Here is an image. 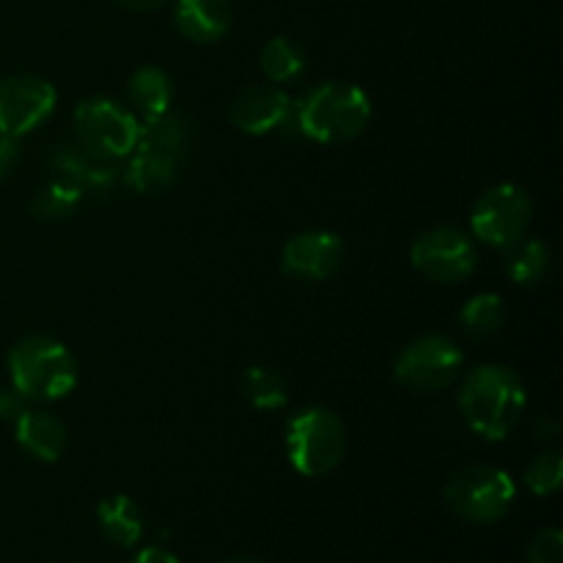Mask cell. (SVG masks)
<instances>
[{
  "label": "cell",
  "instance_id": "obj_1",
  "mask_svg": "<svg viewBox=\"0 0 563 563\" xmlns=\"http://www.w3.org/2000/svg\"><path fill=\"white\" fill-rule=\"evenodd\" d=\"M528 407L522 379L509 366L484 363L467 372L460 388V412L467 429L478 438L498 443L506 440L520 423Z\"/></svg>",
  "mask_w": 563,
  "mask_h": 563
},
{
  "label": "cell",
  "instance_id": "obj_2",
  "mask_svg": "<svg viewBox=\"0 0 563 563\" xmlns=\"http://www.w3.org/2000/svg\"><path fill=\"white\" fill-rule=\"evenodd\" d=\"M372 121V99L352 82L330 80L311 88L300 102H295L289 126H295L308 141L335 146L350 143Z\"/></svg>",
  "mask_w": 563,
  "mask_h": 563
},
{
  "label": "cell",
  "instance_id": "obj_3",
  "mask_svg": "<svg viewBox=\"0 0 563 563\" xmlns=\"http://www.w3.org/2000/svg\"><path fill=\"white\" fill-rule=\"evenodd\" d=\"M11 388L27 401H58L75 390L77 361L53 335H25L9 352Z\"/></svg>",
  "mask_w": 563,
  "mask_h": 563
},
{
  "label": "cell",
  "instance_id": "obj_4",
  "mask_svg": "<svg viewBox=\"0 0 563 563\" xmlns=\"http://www.w3.org/2000/svg\"><path fill=\"white\" fill-rule=\"evenodd\" d=\"M286 456L306 478H322L344 462V421L328 407H306L286 423Z\"/></svg>",
  "mask_w": 563,
  "mask_h": 563
},
{
  "label": "cell",
  "instance_id": "obj_5",
  "mask_svg": "<svg viewBox=\"0 0 563 563\" xmlns=\"http://www.w3.org/2000/svg\"><path fill=\"white\" fill-rule=\"evenodd\" d=\"M443 498L460 520L489 526L504 520L511 511L517 500V484L504 467L467 465L449 478Z\"/></svg>",
  "mask_w": 563,
  "mask_h": 563
},
{
  "label": "cell",
  "instance_id": "obj_6",
  "mask_svg": "<svg viewBox=\"0 0 563 563\" xmlns=\"http://www.w3.org/2000/svg\"><path fill=\"white\" fill-rule=\"evenodd\" d=\"M71 124H75V141L108 163H121L130 157L141 137L137 115L110 97H88L77 102Z\"/></svg>",
  "mask_w": 563,
  "mask_h": 563
},
{
  "label": "cell",
  "instance_id": "obj_7",
  "mask_svg": "<svg viewBox=\"0 0 563 563\" xmlns=\"http://www.w3.org/2000/svg\"><path fill=\"white\" fill-rule=\"evenodd\" d=\"M533 201L520 185L500 181L487 187L478 196L476 207L471 212V231L478 242L489 247H509L511 242L522 240L531 229Z\"/></svg>",
  "mask_w": 563,
  "mask_h": 563
},
{
  "label": "cell",
  "instance_id": "obj_8",
  "mask_svg": "<svg viewBox=\"0 0 563 563\" xmlns=\"http://www.w3.org/2000/svg\"><path fill=\"white\" fill-rule=\"evenodd\" d=\"M465 368V355L449 335L429 333L410 341L394 363L396 383L416 394H438L449 388Z\"/></svg>",
  "mask_w": 563,
  "mask_h": 563
},
{
  "label": "cell",
  "instance_id": "obj_9",
  "mask_svg": "<svg viewBox=\"0 0 563 563\" xmlns=\"http://www.w3.org/2000/svg\"><path fill=\"white\" fill-rule=\"evenodd\" d=\"M410 262L423 278L434 284H462L478 267L476 242L454 225L429 229L412 242Z\"/></svg>",
  "mask_w": 563,
  "mask_h": 563
},
{
  "label": "cell",
  "instance_id": "obj_10",
  "mask_svg": "<svg viewBox=\"0 0 563 563\" xmlns=\"http://www.w3.org/2000/svg\"><path fill=\"white\" fill-rule=\"evenodd\" d=\"M58 91L38 75H11L0 80V132L22 137L53 115Z\"/></svg>",
  "mask_w": 563,
  "mask_h": 563
},
{
  "label": "cell",
  "instance_id": "obj_11",
  "mask_svg": "<svg viewBox=\"0 0 563 563\" xmlns=\"http://www.w3.org/2000/svg\"><path fill=\"white\" fill-rule=\"evenodd\" d=\"M47 163L53 176L69 181L75 190H80L82 198H108L124 181V168H119V163H108V159L86 152L77 141H66L49 148Z\"/></svg>",
  "mask_w": 563,
  "mask_h": 563
},
{
  "label": "cell",
  "instance_id": "obj_12",
  "mask_svg": "<svg viewBox=\"0 0 563 563\" xmlns=\"http://www.w3.org/2000/svg\"><path fill=\"white\" fill-rule=\"evenodd\" d=\"M344 240L335 231L311 229L289 236L280 251V267L289 278L319 284L333 278L344 264Z\"/></svg>",
  "mask_w": 563,
  "mask_h": 563
},
{
  "label": "cell",
  "instance_id": "obj_13",
  "mask_svg": "<svg viewBox=\"0 0 563 563\" xmlns=\"http://www.w3.org/2000/svg\"><path fill=\"white\" fill-rule=\"evenodd\" d=\"M295 110V99L278 86H247L234 97L229 108L231 124L245 135H269L286 130Z\"/></svg>",
  "mask_w": 563,
  "mask_h": 563
},
{
  "label": "cell",
  "instance_id": "obj_14",
  "mask_svg": "<svg viewBox=\"0 0 563 563\" xmlns=\"http://www.w3.org/2000/svg\"><path fill=\"white\" fill-rule=\"evenodd\" d=\"M234 11L229 0H176L174 25L196 44H214L231 31Z\"/></svg>",
  "mask_w": 563,
  "mask_h": 563
},
{
  "label": "cell",
  "instance_id": "obj_15",
  "mask_svg": "<svg viewBox=\"0 0 563 563\" xmlns=\"http://www.w3.org/2000/svg\"><path fill=\"white\" fill-rule=\"evenodd\" d=\"M14 438L16 445L38 462H58L69 445L64 423L53 412L31 410V407L14 421Z\"/></svg>",
  "mask_w": 563,
  "mask_h": 563
},
{
  "label": "cell",
  "instance_id": "obj_16",
  "mask_svg": "<svg viewBox=\"0 0 563 563\" xmlns=\"http://www.w3.org/2000/svg\"><path fill=\"white\" fill-rule=\"evenodd\" d=\"M126 99H130V110L137 115V121L168 113L174 104V80L159 66H141L126 82Z\"/></svg>",
  "mask_w": 563,
  "mask_h": 563
},
{
  "label": "cell",
  "instance_id": "obj_17",
  "mask_svg": "<svg viewBox=\"0 0 563 563\" xmlns=\"http://www.w3.org/2000/svg\"><path fill=\"white\" fill-rule=\"evenodd\" d=\"M126 159L130 163L124 168V185H130L137 192L157 196V192L168 190L176 181V176H179V159L165 152H157V148L135 146V152Z\"/></svg>",
  "mask_w": 563,
  "mask_h": 563
},
{
  "label": "cell",
  "instance_id": "obj_18",
  "mask_svg": "<svg viewBox=\"0 0 563 563\" xmlns=\"http://www.w3.org/2000/svg\"><path fill=\"white\" fill-rule=\"evenodd\" d=\"M553 269V251L544 240L522 236L504 247V273L517 286H539Z\"/></svg>",
  "mask_w": 563,
  "mask_h": 563
},
{
  "label": "cell",
  "instance_id": "obj_19",
  "mask_svg": "<svg viewBox=\"0 0 563 563\" xmlns=\"http://www.w3.org/2000/svg\"><path fill=\"white\" fill-rule=\"evenodd\" d=\"M97 522L104 539L119 548H132L143 537V515L137 504L126 495H113L97 506Z\"/></svg>",
  "mask_w": 563,
  "mask_h": 563
},
{
  "label": "cell",
  "instance_id": "obj_20",
  "mask_svg": "<svg viewBox=\"0 0 563 563\" xmlns=\"http://www.w3.org/2000/svg\"><path fill=\"white\" fill-rule=\"evenodd\" d=\"M506 324V302L504 297L495 291H482V295L471 297L460 311V328L465 330L467 339H493L500 333Z\"/></svg>",
  "mask_w": 563,
  "mask_h": 563
},
{
  "label": "cell",
  "instance_id": "obj_21",
  "mask_svg": "<svg viewBox=\"0 0 563 563\" xmlns=\"http://www.w3.org/2000/svg\"><path fill=\"white\" fill-rule=\"evenodd\" d=\"M137 146L157 148V152L170 154V157L181 159V154L190 146V126L181 115H176L174 110L168 113H159L154 119L141 121V137H137Z\"/></svg>",
  "mask_w": 563,
  "mask_h": 563
},
{
  "label": "cell",
  "instance_id": "obj_22",
  "mask_svg": "<svg viewBox=\"0 0 563 563\" xmlns=\"http://www.w3.org/2000/svg\"><path fill=\"white\" fill-rule=\"evenodd\" d=\"M80 203V190H75L69 181L53 176V179L44 181V185L33 192L31 214L36 220H44V223H58V220H69Z\"/></svg>",
  "mask_w": 563,
  "mask_h": 563
},
{
  "label": "cell",
  "instance_id": "obj_23",
  "mask_svg": "<svg viewBox=\"0 0 563 563\" xmlns=\"http://www.w3.org/2000/svg\"><path fill=\"white\" fill-rule=\"evenodd\" d=\"M306 49L286 36H273L262 47V71L269 82H291L306 71Z\"/></svg>",
  "mask_w": 563,
  "mask_h": 563
},
{
  "label": "cell",
  "instance_id": "obj_24",
  "mask_svg": "<svg viewBox=\"0 0 563 563\" xmlns=\"http://www.w3.org/2000/svg\"><path fill=\"white\" fill-rule=\"evenodd\" d=\"M242 394L251 401V407L262 412L284 410L289 401V385L278 372L267 366H251L242 374Z\"/></svg>",
  "mask_w": 563,
  "mask_h": 563
},
{
  "label": "cell",
  "instance_id": "obj_25",
  "mask_svg": "<svg viewBox=\"0 0 563 563\" xmlns=\"http://www.w3.org/2000/svg\"><path fill=\"white\" fill-rule=\"evenodd\" d=\"M563 478V456L561 451L550 449L542 451L531 460V465L526 467V487L531 489L539 498H548V495H555L561 487Z\"/></svg>",
  "mask_w": 563,
  "mask_h": 563
},
{
  "label": "cell",
  "instance_id": "obj_26",
  "mask_svg": "<svg viewBox=\"0 0 563 563\" xmlns=\"http://www.w3.org/2000/svg\"><path fill=\"white\" fill-rule=\"evenodd\" d=\"M526 563H563V533L561 528H544L533 537Z\"/></svg>",
  "mask_w": 563,
  "mask_h": 563
},
{
  "label": "cell",
  "instance_id": "obj_27",
  "mask_svg": "<svg viewBox=\"0 0 563 563\" xmlns=\"http://www.w3.org/2000/svg\"><path fill=\"white\" fill-rule=\"evenodd\" d=\"M27 410V399L14 388H0V421L14 423Z\"/></svg>",
  "mask_w": 563,
  "mask_h": 563
},
{
  "label": "cell",
  "instance_id": "obj_28",
  "mask_svg": "<svg viewBox=\"0 0 563 563\" xmlns=\"http://www.w3.org/2000/svg\"><path fill=\"white\" fill-rule=\"evenodd\" d=\"M16 163H20V137L0 132V179H5Z\"/></svg>",
  "mask_w": 563,
  "mask_h": 563
},
{
  "label": "cell",
  "instance_id": "obj_29",
  "mask_svg": "<svg viewBox=\"0 0 563 563\" xmlns=\"http://www.w3.org/2000/svg\"><path fill=\"white\" fill-rule=\"evenodd\" d=\"M130 563H181V561L163 548H146L141 550V553H137Z\"/></svg>",
  "mask_w": 563,
  "mask_h": 563
},
{
  "label": "cell",
  "instance_id": "obj_30",
  "mask_svg": "<svg viewBox=\"0 0 563 563\" xmlns=\"http://www.w3.org/2000/svg\"><path fill=\"white\" fill-rule=\"evenodd\" d=\"M113 3H119L121 9H130V11H152V9H159L165 0H113Z\"/></svg>",
  "mask_w": 563,
  "mask_h": 563
},
{
  "label": "cell",
  "instance_id": "obj_31",
  "mask_svg": "<svg viewBox=\"0 0 563 563\" xmlns=\"http://www.w3.org/2000/svg\"><path fill=\"white\" fill-rule=\"evenodd\" d=\"M555 434H559V421H555V418H544V421H539V438L553 440Z\"/></svg>",
  "mask_w": 563,
  "mask_h": 563
},
{
  "label": "cell",
  "instance_id": "obj_32",
  "mask_svg": "<svg viewBox=\"0 0 563 563\" xmlns=\"http://www.w3.org/2000/svg\"><path fill=\"white\" fill-rule=\"evenodd\" d=\"M223 563H262V561H253V559H229V561H223Z\"/></svg>",
  "mask_w": 563,
  "mask_h": 563
}]
</instances>
